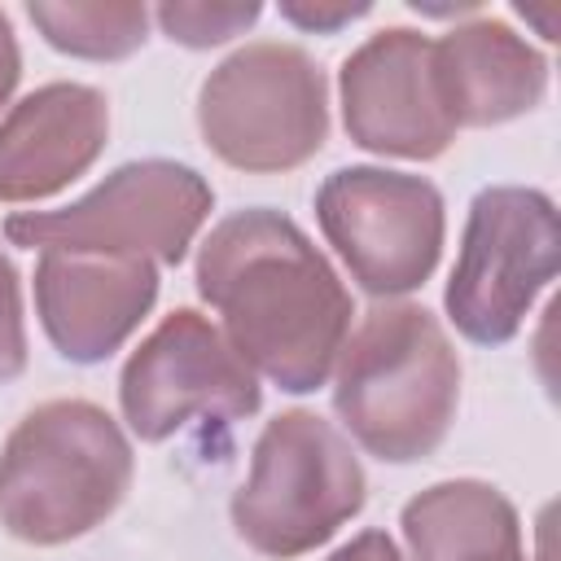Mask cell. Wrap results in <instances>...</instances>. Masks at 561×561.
<instances>
[{
    "mask_svg": "<svg viewBox=\"0 0 561 561\" xmlns=\"http://www.w3.org/2000/svg\"><path fill=\"white\" fill-rule=\"evenodd\" d=\"M197 294L224 316L232 351L289 394L329 381L355 316L329 259L289 215L267 206L210 228L197 250Z\"/></svg>",
    "mask_w": 561,
    "mask_h": 561,
    "instance_id": "1",
    "label": "cell"
},
{
    "mask_svg": "<svg viewBox=\"0 0 561 561\" xmlns=\"http://www.w3.org/2000/svg\"><path fill=\"white\" fill-rule=\"evenodd\" d=\"M460 403V355L416 302H381L337 355L333 408L364 451L390 465L430 456Z\"/></svg>",
    "mask_w": 561,
    "mask_h": 561,
    "instance_id": "2",
    "label": "cell"
},
{
    "mask_svg": "<svg viewBox=\"0 0 561 561\" xmlns=\"http://www.w3.org/2000/svg\"><path fill=\"white\" fill-rule=\"evenodd\" d=\"M131 469V443L105 408L48 399L0 451V526L22 543H70L123 504Z\"/></svg>",
    "mask_w": 561,
    "mask_h": 561,
    "instance_id": "3",
    "label": "cell"
},
{
    "mask_svg": "<svg viewBox=\"0 0 561 561\" xmlns=\"http://www.w3.org/2000/svg\"><path fill=\"white\" fill-rule=\"evenodd\" d=\"M364 469L351 443L316 412L294 408L263 425L250 478L232 495L237 535L263 557H302L364 508Z\"/></svg>",
    "mask_w": 561,
    "mask_h": 561,
    "instance_id": "4",
    "label": "cell"
},
{
    "mask_svg": "<svg viewBox=\"0 0 561 561\" xmlns=\"http://www.w3.org/2000/svg\"><path fill=\"white\" fill-rule=\"evenodd\" d=\"M197 127L237 171H294L329 136L324 70L298 44H245L206 75Z\"/></svg>",
    "mask_w": 561,
    "mask_h": 561,
    "instance_id": "5",
    "label": "cell"
},
{
    "mask_svg": "<svg viewBox=\"0 0 561 561\" xmlns=\"http://www.w3.org/2000/svg\"><path fill=\"white\" fill-rule=\"evenodd\" d=\"M215 206L210 184L171 158H145L110 171L88 197L61 210H22L4 237L26 250H83L175 267Z\"/></svg>",
    "mask_w": 561,
    "mask_h": 561,
    "instance_id": "6",
    "label": "cell"
},
{
    "mask_svg": "<svg viewBox=\"0 0 561 561\" xmlns=\"http://www.w3.org/2000/svg\"><path fill=\"white\" fill-rule=\"evenodd\" d=\"M557 263L561 219L552 197L522 184L482 188L469 206L443 307L469 342L504 346L557 276Z\"/></svg>",
    "mask_w": 561,
    "mask_h": 561,
    "instance_id": "7",
    "label": "cell"
},
{
    "mask_svg": "<svg viewBox=\"0 0 561 561\" xmlns=\"http://www.w3.org/2000/svg\"><path fill=\"white\" fill-rule=\"evenodd\" d=\"M316 219L373 298H399L430 280L443 254V193L408 171L342 167L316 188Z\"/></svg>",
    "mask_w": 561,
    "mask_h": 561,
    "instance_id": "8",
    "label": "cell"
},
{
    "mask_svg": "<svg viewBox=\"0 0 561 561\" xmlns=\"http://www.w3.org/2000/svg\"><path fill=\"white\" fill-rule=\"evenodd\" d=\"M118 403L136 438L162 443L188 421L237 425L254 416L263 390L232 342L202 311L180 307L127 355Z\"/></svg>",
    "mask_w": 561,
    "mask_h": 561,
    "instance_id": "9",
    "label": "cell"
},
{
    "mask_svg": "<svg viewBox=\"0 0 561 561\" xmlns=\"http://www.w3.org/2000/svg\"><path fill=\"white\" fill-rule=\"evenodd\" d=\"M346 136L368 153L430 162L456 140L434 39L412 26H386L364 39L337 70Z\"/></svg>",
    "mask_w": 561,
    "mask_h": 561,
    "instance_id": "10",
    "label": "cell"
},
{
    "mask_svg": "<svg viewBox=\"0 0 561 561\" xmlns=\"http://www.w3.org/2000/svg\"><path fill=\"white\" fill-rule=\"evenodd\" d=\"M158 302V267L145 259L44 250L35 263V311L70 364L110 359Z\"/></svg>",
    "mask_w": 561,
    "mask_h": 561,
    "instance_id": "11",
    "label": "cell"
},
{
    "mask_svg": "<svg viewBox=\"0 0 561 561\" xmlns=\"http://www.w3.org/2000/svg\"><path fill=\"white\" fill-rule=\"evenodd\" d=\"M110 105L88 83H44L0 118V202H39L75 184L105 149Z\"/></svg>",
    "mask_w": 561,
    "mask_h": 561,
    "instance_id": "12",
    "label": "cell"
},
{
    "mask_svg": "<svg viewBox=\"0 0 561 561\" xmlns=\"http://www.w3.org/2000/svg\"><path fill=\"white\" fill-rule=\"evenodd\" d=\"M438 88L456 127H495L530 114L548 92V61L513 26L478 18L434 39Z\"/></svg>",
    "mask_w": 561,
    "mask_h": 561,
    "instance_id": "13",
    "label": "cell"
},
{
    "mask_svg": "<svg viewBox=\"0 0 561 561\" xmlns=\"http://www.w3.org/2000/svg\"><path fill=\"white\" fill-rule=\"evenodd\" d=\"M399 526L416 561H526L517 508L478 478L425 486L403 504Z\"/></svg>",
    "mask_w": 561,
    "mask_h": 561,
    "instance_id": "14",
    "label": "cell"
},
{
    "mask_svg": "<svg viewBox=\"0 0 561 561\" xmlns=\"http://www.w3.org/2000/svg\"><path fill=\"white\" fill-rule=\"evenodd\" d=\"M26 18L39 35L83 61H123L145 44L149 9L145 4H26Z\"/></svg>",
    "mask_w": 561,
    "mask_h": 561,
    "instance_id": "15",
    "label": "cell"
},
{
    "mask_svg": "<svg viewBox=\"0 0 561 561\" xmlns=\"http://www.w3.org/2000/svg\"><path fill=\"white\" fill-rule=\"evenodd\" d=\"M259 4L245 0V4H206V0H167L158 4V26L167 31V39L184 44V48H210V44H224L232 35H241L245 26L259 22Z\"/></svg>",
    "mask_w": 561,
    "mask_h": 561,
    "instance_id": "16",
    "label": "cell"
},
{
    "mask_svg": "<svg viewBox=\"0 0 561 561\" xmlns=\"http://www.w3.org/2000/svg\"><path fill=\"white\" fill-rule=\"evenodd\" d=\"M26 368V324H22V285L13 259L0 250V381L22 377Z\"/></svg>",
    "mask_w": 561,
    "mask_h": 561,
    "instance_id": "17",
    "label": "cell"
},
{
    "mask_svg": "<svg viewBox=\"0 0 561 561\" xmlns=\"http://www.w3.org/2000/svg\"><path fill=\"white\" fill-rule=\"evenodd\" d=\"M280 13H285L294 26H302V31L329 35V31H337V26L355 22V18H364L368 4H298V0H285Z\"/></svg>",
    "mask_w": 561,
    "mask_h": 561,
    "instance_id": "18",
    "label": "cell"
},
{
    "mask_svg": "<svg viewBox=\"0 0 561 561\" xmlns=\"http://www.w3.org/2000/svg\"><path fill=\"white\" fill-rule=\"evenodd\" d=\"M329 561H403V552L394 548V539L386 530H364L351 543H342Z\"/></svg>",
    "mask_w": 561,
    "mask_h": 561,
    "instance_id": "19",
    "label": "cell"
},
{
    "mask_svg": "<svg viewBox=\"0 0 561 561\" xmlns=\"http://www.w3.org/2000/svg\"><path fill=\"white\" fill-rule=\"evenodd\" d=\"M22 79V53H18V39H13V26H9V13L0 9V105L13 96Z\"/></svg>",
    "mask_w": 561,
    "mask_h": 561,
    "instance_id": "20",
    "label": "cell"
}]
</instances>
